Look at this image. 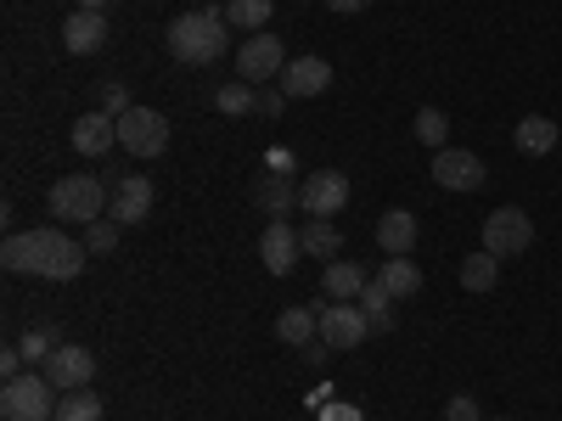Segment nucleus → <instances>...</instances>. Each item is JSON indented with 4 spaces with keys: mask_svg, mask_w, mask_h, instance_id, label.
Listing matches in <instances>:
<instances>
[{
    "mask_svg": "<svg viewBox=\"0 0 562 421\" xmlns=\"http://www.w3.org/2000/svg\"><path fill=\"white\" fill-rule=\"evenodd\" d=\"M299 354H304V365H310V371H321V365H326V360H333V349H326V343H321V338H315V343H304V349H299Z\"/></svg>",
    "mask_w": 562,
    "mask_h": 421,
    "instance_id": "e433bc0d",
    "label": "nucleus"
},
{
    "mask_svg": "<svg viewBox=\"0 0 562 421\" xmlns=\"http://www.w3.org/2000/svg\"><path fill=\"white\" fill-rule=\"evenodd\" d=\"M366 338H371V320L360 304H333V298L321 304V343L326 349H360Z\"/></svg>",
    "mask_w": 562,
    "mask_h": 421,
    "instance_id": "1a4fd4ad",
    "label": "nucleus"
},
{
    "mask_svg": "<svg viewBox=\"0 0 562 421\" xmlns=\"http://www.w3.org/2000/svg\"><path fill=\"white\" fill-rule=\"evenodd\" d=\"M378 281H383L394 298H416V293H422V264H416V259H383Z\"/></svg>",
    "mask_w": 562,
    "mask_h": 421,
    "instance_id": "a878e982",
    "label": "nucleus"
},
{
    "mask_svg": "<svg viewBox=\"0 0 562 421\" xmlns=\"http://www.w3.org/2000/svg\"><path fill=\"white\" fill-rule=\"evenodd\" d=\"M276 338L288 343V349H304V343H315V338H321V309H304V304L281 309V315H276Z\"/></svg>",
    "mask_w": 562,
    "mask_h": 421,
    "instance_id": "aec40b11",
    "label": "nucleus"
},
{
    "mask_svg": "<svg viewBox=\"0 0 562 421\" xmlns=\"http://www.w3.org/2000/svg\"><path fill=\"white\" fill-rule=\"evenodd\" d=\"M445 421H484V416H479V399H473V394H450Z\"/></svg>",
    "mask_w": 562,
    "mask_h": 421,
    "instance_id": "2f4dec72",
    "label": "nucleus"
},
{
    "mask_svg": "<svg viewBox=\"0 0 562 421\" xmlns=\"http://www.w3.org/2000/svg\"><path fill=\"white\" fill-rule=\"evenodd\" d=\"M276 84L288 90V102H310V96H321V90L333 84V62L326 57H293Z\"/></svg>",
    "mask_w": 562,
    "mask_h": 421,
    "instance_id": "4468645a",
    "label": "nucleus"
},
{
    "mask_svg": "<svg viewBox=\"0 0 562 421\" xmlns=\"http://www.w3.org/2000/svg\"><path fill=\"white\" fill-rule=\"evenodd\" d=\"M57 343H68V338L57 332V326H34V332H23V338H18V349H23V360H29V365H45V360L57 354Z\"/></svg>",
    "mask_w": 562,
    "mask_h": 421,
    "instance_id": "c85d7f7f",
    "label": "nucleus"
},
{
    "mask_svg": "<svg viewBox=\"0 0 562 421\" xmlns=\"http://www.w3.org/2000/svg\"><path fill=\"white\" fill-rule=\"evenodd\" d=\"M108 203H113V192L97 174H63L52 185V197H45V208H52L57 225H97L108 214Z\"/></svg>",
    "mask_w": 562,
    "mask_h": 421,
    "instance_id": "7ed1b4c3",
    "label": "nucleus"
},
{
    "mask_svg": "<svg viewBox=\"0 0 562 421\" xmlns=\"http://www.w3.org/2000/svg\"><path fill=\"white\" fill-rule=\"evenodd\" d=\"M254 203L270 214V219H288L293 208H299V180L293 174H265V180H254Z\"/></svg>",
    "mask_w": 562,
    "mask_h": 421,
    "instance_id": "6ab92c4d",
    "label": "nucleus"
},
{
    "mask_svg": "<svg viewBox=\"0 0 562 421\" xmlns=\"http://www.w3.org/2000/svg\"><path fill=\"white\" fill-rule=\"evenodd\" d=\"M326 7H333V12H344V18H349V12H366L371 0H326Z\"/></svg>",
    "mask_w": 562,
    "mask_h": 421,
    "instance_id": "4c0bfd02",
    "label": "nucleus"
},
{
    "mask_svg": "<svg viewBox=\"0 0 562 421\" xmlns=\"http://www.w3.org/2000/svg\"><path fill=\"white\" fill-rule=\"evenodd\" d=\"M281 107H288V90H281V84H259V107H254V113L281 118Z\"/></svg>",
    "mask_w": 562,
    "mask_h": 421,
    "instance_id": "473e14b6",
    "label": "nucleus"
},
{
    "mask_svg": "<svg viewBox=\"0 0 562 421\" xmlns=\"http://www.w3.org/2000/svg\"><path fill=\"white\" fill-rule=\"evenodd\" d=\"M68 140H74V152H79V158H102V152H113V147H119V118L97 107V113H85V118L74 124V135H68Z\"/></svg>",
    "mask_w": 562,
    "mask_h": 421,
    "instance_id": "2eb2a0df",
    "label": "nucleus"
},
{
    "mask_svg": "<svg viewBox=\"0 0 562 421\" xmlns=\"http://www.w3.org/2000/svg\"><path fill=\"white\" fill-rule=\"evenodd\" d=\"M214 107H220L225 118H248V113L259 107V84H248V79H225V84L214 90Z\"/></svg>",
    "mask_w": 562,
    "mask_h": 421,
    "instance_id": "393cba45",
    "label": "nucleus"
},
{
    "mask_svg": "<svg viewBox=\"0 0 562 421\" xmlns=\"http://www.w3.org/2000/svg\"><path fill=\"white\" fill-rule=\"evenodd\" d=\"M288 62L293 57H288V45H281V34H248L237 45V79H248V84L281 79V68H288Z\"/></svg>",
    "mask_w": 562,
    "mask_h": 421,
    "instance_id": "423d86ee",
    "label": "nucleus"
},
{
    "mask_svg": "<svg viewBox=\"0 0 562 421\" xmlns=\"http://www.w3.org/2000/svg\"><path fill=\"white\" fill-rule=\"evenodd\" d=\"M113 0H79V12H108Z\"/></svg>",
    "mask_w": 562,
    "mask_h": 421,
    "instance_id": "58836bf2",
    "label": "nucleus"
},
{
    "mask_svg": "<svg viewBox=\"0 0 562 421\" xmlns=\"http://www.w3.org/2000/svg\"><path fill=\"white\" fill-rule=\"evenodd\" d=\"M299 208L315 214V219L344 214V208H349V174H338V169H315V174H304V180H299Z\"/></svg>",
    "mask_w": 562,
    "mask_h": 421,
    "instance_id": "0eeeda50",
    "label": "nucleus"
},
{
    "mask_svg": "<svg viewBox=\"0 0 562 421\" xmlns=\"http://www.w3.org/2000/svg\"><path fill=\"white\" fill-rule=\"evenodd\" d=\"M85 248H90V253H113V248H119V219L102 214L97 225H85Z\"/></svg>",
    "mask_w": 562,
    "mask_h": 421,
    "instance_id": "7c9ffc66",
    "label": "nucleus"
},
{
    "mask_svg": "<svg viewBox=\"0 0 562 421\" xmlns=\"http://www.w3.org/2000/svg\"><path fill=\"white\" fill-rule=\"evenodd\" d=\"M299 242H304V259H326V264H333V259L344 253V230H338L333 219H310V225L299 230Z\"/></svg>",
    "mask_w": 562,
    "mask_h": 421,
    "instance_id": "4be33fe9",
    "label": "nucleus"
},
{
    "mask_svg": "<svg viewBox=\"0 0 562 421\" xmlns=\"http://www.w3.org/2000/svg\"><path fill=\"white\" fill-rule=\"evenodd\" d=\"M135 102H130V90L124 84H102V113H113V118H124Z\"/></svg>",
    "mask_w": 562,
    "mask_h": 421,
    "instance_id": "f704fd0d",
    "label": "nucleus"
},
{
    "mask_svg": "<svg viewBox=\"0 0 562 421\" xmlns=\"http://www.w3.org/2000/svg\"><path fill=\"white\" fill-rule=\"evenodd\" d=\"M495 281H501V259H495L490 248H479V253L461 259V287H467V293H495Z\"/></svg>",
    "mask_w": 562,
    "mask_h": 421,
    "instance_id": "5701e85b",
    "label": "nucleus"
},
{
    "mask_svg": "<svg viewBox=\"0 0 562 421\" xmlns=\"http://www.w3.org/2000/svg\"><path fill=\"white\" fill-rule=\"evenodd\" d=\"M512 140H518V152H529V158H546V152H557V124L546 118V113H529V118H518V129H512Z\"/></svg>",
    "mask_w": 562,
    "mask_h": 421,
    "instance_id": "412c9836",
    "label": "nucleus"
},
{
    "mask_svg": "<svg viewBox=\"0 0 562 421\" xmlns=\"http://www.w3.org/2000/svg\"><path fill=\"white\" fill-rule=\"evenodd\" d=\"M371 287V275L355 264V259H333L321 270V293L333 298V304H360V293Z\"/></svg>",
    "mask_w": 562,
    "mask_h": 421,
    "instance_id": "f3484780",
    "label": "nucleus"
},
{
    "mask_svg": "<svg viewBox=\"0 0 562 421\" xmlns=\"http://www.w3.org/2000/svg\"><path fill=\"white\" fill-rule=\"evenodd\" d=\"M484 180H490V169L479 152H467V147L434 152V185H445V192H479Z\"/></svg>",
    "mask_w": 562,
    "mask_h": 421,
    "instance_id": "9d476101",
    "label": "nucleus"
},
{
    "mask_svg": "<svg viewBox=\"0 0 562 421\" xmlns=\"http://www.w3.org/2000/svg\"><path fill=\"white\" fill-rule=\"evenodd\" d=\"M23 365H29V360H23V349L12 343L7 354H0V377H7V383H12V377H23Z\"/></svg>",
    "mask_w": 562,
    "mask_h": 421,
    "instance_id": "c9c22d12",
    "label": "nucleus"
},
{
    "mask_svg": "<svg viewBox=\"0 0 562 421\" xmlns=\"http://www.w3.org/2000/svg\"><path fill=\"white\" fill-rule=\"evenodd\" d=\"M40 371L57 383V394H74V388H90V377H97V354H90L85 343H57V354Z\"/></svg>",
    "mask_w": 562,
    "mask_h": 421,
    "instance_id": "9b49d317",
    "label": "nucleus"
},
{
    "mask_svg": "<svg viewBox=\"0 0 562 421\" xmlns=\"http://www.w3.org/2000/svg\"><path fill=\"white\" fill-rule=\"evenodd\" d=\"M147 214H153V180H147V174H119V180H113L108 219H119V225H140Z\"/></svg>",
    "mask_w": 562,
    "mask_h": 421,
    "instance_id": "ddd939ff",
    "label": "nucleus"
},
{
    "mask_svg": "<svg viewBox=\"0 0 562 421\" xmlns=\"http://www.w3.org/2000/svg\"><path fill=\"white\" fill-rule=\"evenodd\" d=\"M85 259H90V248L74 242L63 225L18 230V237H7V248H0V264L12 275H45V281H74L85 270Z\"/></svg>",
    "mask_w": 562,
    "mask_h": 421,
    "instance_id": "f257e3e1",
    "label": "nucleus"
},
{
    "mask_svg": "<svg viewBox=\"0 0 562 421\" xmlns=\"http://www.w3.org/2000/svg\"><path fill=\"white\" fill-rule=\"evenodd\" d=\"M45 421H57V416H45Z\"/></svg>",
    "mask_w": 562,
    "mask_h": 421,
    "instance_id": "a19ab883",
    "label": "nucleus"
},
{
    "mask_svg": "<svg viewBox=\"0 0 562 421\" xmlns=\"http://www.w3.org/2000/svg\"><path fill=\"white\" fill-rule=\"evenodd\" d=\"M315 421H366V410L349 405V399H333V405H321V410H315Z\"/></svg>",
    "mask_w": 562,
    "mask_h": 421,
    "instance_id": "72a5a7b5",
    "label": "nucleus"
},
{
    "mask_svg": "<svg viewBox=\"0 0 562 421\" xmlns=\"http://www.w3.org/2000/svg\"><path fill=\"white\" fill-rule=\"evenodd\" d=\"M63 45L74 57H97L102 45H108V12H79L74 7V18L63 23Z\"/></svg>",
    "mask_w": 562,
    "mask_h": 421,
    "instance_id": "dca6fc26",
    "label": "nucleus"
},
{
    "mask_svg": "<svg viewBox=\"0 0 562 421\" xmlns=\"http://www.w3.org/2000/svg\"><path fill=\"white\" fill-rule=\"evenodd\" d=\"M52 410H57V383L40 365H29L12 383H0V416L7 421H45Z\"/></svg>",
    "mask_w": 562,
    "mask_h": 421,
    "instance_id": "20e7f679",
    "label": "nucleus"
},
{
    "mask_svg": "<svg viewBox=\"0 0 562 421\" xmlns=\"http://www.w3.org/2000/svg\"><path fill=\"white\" fill-rule=\"evenodd\" d=\"M490 421H512V416H490Z\"/></svg>",
    "mask_w": 562,
    "mask_h": 421,
    "instance_id": "ea45409f",
    "label": "nucleus"
},
{
    "mask_svg": "<svg viewBox=\"0 0 562 421\" xmlns=\"http://www.w3.org/2000/svg\"><path fill=\"white\" fill-rule=\"evenodd\" d=\"M445 135H450V118H445L439 107H422V113H416V140H422V147L445 152Z\"/></svg>",
    "mask_w": 562,
    "mask_h": 421,
    "instance_id": "c756f323",
    "label": "nucleus"
},
{
    "mask_svg": "<svg viewBox=\"0 0 562 421\" xmlns=\"http://www.w3.org/2000/svg\"><path fill=\"white\" fill-rule=\"evenodd\" d=\"M57 421H102V394L90 388H74V394H57Z\"/></svg>",
    "mask_w": 562,
    "mask_h": 421,
    "instance_id": "cd10ccee",
    "label": "nucleus"
},
{
    "mask_svg": "<svg viewBox=\"0 0 562 421\" xmlns=\"http://www.w3.org/2000/svg\"><path fill=\"white\" fill-rule=\"evenodd\" d=\"M270 12H276V0H231V7H225V23L243 29V34H265Z\"/></svg>",
    "mask_w": 562,
    "mask_h": 421,
    "instance_id": "bb28decb",
    "label": "nucleus"
},
{
    "mask_svg": "<svg viewBox=\"0 0 562 421\" xmlns=\"http://www.w3.org/2000/svg\"><path fill=\"white\" fill-rule=\"evenodd\" d=\"M416 214L411 208H389L383 219H378V248L389 253V259H411V248H416Z\"/></svg>",
    "mask_w": 562,
    "mask_h": 421,
    "instance_id": "a211bd4d",
    "label": "nucleus"
},
{
    "mask_svg": "<svg viewBox=\"0 0 562 421\" xmlns=\"http://www.w3.org/2000/svg\"><path fill=\"white\" fill-rule=\"evenodd\" d=\"M164 45H169V57L186 62V68H209V62H220V57H225V45H231V39H225V12H220V7L180 12V18L169 23Z\"/></svg>",
    "mask_w": 562,
    "mask_h": 421,
    "instance_id": "f03ea898",
    "label": "nucleus"
},
{
    "mask_svg": "<svg viewBox=\"0 0 562 421\" xmlns=\"http://www.w3.org/2000/svg\"><path fill=\"white\" fill-rule=\"evenodd\" d=\"M394 293L383 287V281H371V287L360 293V309H366V320H371V338H383V332H394Z\"/></svg>",
    "mask_w": 562,
    "mask_h": 421,
    "instance_id": "b1692460",
    "label": "nucleus"
},
{
    "mask_svg": "<svg viewBox=\"0 0 562 421\" xmlns=\"http://www.w3.org/2000/svg\"><path fill=\"white\" fill-rule=\"evenodd\" d=\"M529 242H535V219H529L524 208H495V214H484V248H490L495 259L529 253Z\"/></svg>",
    "mask_w": 562,
    "mask_h": 421,
    "instance_id": "6e6552de",
    "label": "nucleus"
},
{
    "mask_svg": "<svg viewBox=\"0 0 562 421\" xmlns=\"http://www.w3.org/2000/svg\"><path fill=\"white\" fill-rule=\"evenodd\" d=\"M259 259H265V270H270V275H293V270H299V259H304L299 230H293L288 219H270V225H265V237H259Z\"/></svg>",
    "mask_w": 562,
    "mask_h": 421,
    "instance_id": "f8f14e48",
    "label": "nucleus"
},
{
    "mask_svg": "<svg viewBox=\"0 0 562 421\" xmlns=\"http://www.w3.org/2000/svg\"><path fill=\"white\" fill-rule=\"evenodd\" d=\"M299 7H304V0H299Z\"/></svg>",
    "mask_w": 562,
    "mask_h": 421,
    "instance_id": "79ce46f5",
    "label": "nucleus"
},
{
    "mask_svg": "<svg viewBox=\"0 0 562 421\" xmlns=\"http://www.w3.org/2000/svg\"><path fill=\"white\" fill-rule=\"evenodd\" d=\"M119 147H124L130 158H158V152H169V118H164L158 107H130V113L119 118Z\"/></svg>",
    "mask_w": 562,
    "mask_h": 421,
    "instance_id": "39448f33",
    "label": "nucleus"
}]
</instances>
